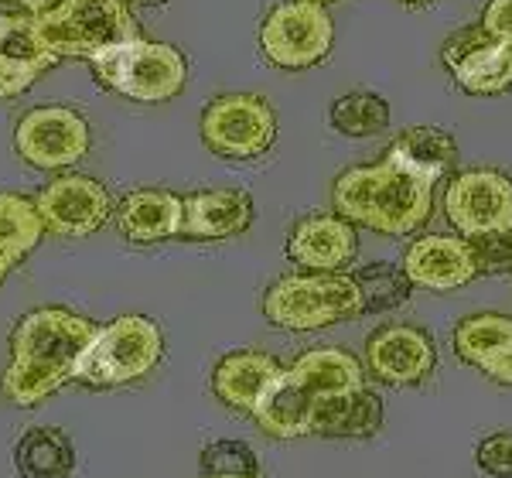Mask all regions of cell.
<instances>
[{"label":"cell","instance_id":"3957f363","mask_svg":"<svg viewBox=\"0 0 512 478\" xmlns=\"http://www.w3.org/2000/svg\"><path fill=\"white\" fill-rule=\"evenodd\" d=\"M38 38L55 59H99L140 38L127 0H59L35 18Z\"/></svg>","mask_w":512,"mask_h":478},{"label":"cell","instance_id":"ffe728a7","mask_svg":"<svg viewBox=\"0 0 512 478\" xmlns=\"http://www.w3.org/2000/svg\"><path fill=\"white\" fill-rule=\"evenodd\" d=\"M379 427H383V400L373 390H366V386L315 400L311 434H325V438H369Z\"/></svg>","mask_w":512,"mask_h":478},{"label":"cell","instance_id":"5b68a950","mask_svg":"<svg viewBox=\"0 0 512 478\" xmlns=\"http://www.w3.org/2000/svg\"><path fill=\"white\" fill-rule=\"evenodd\" d=\"M263 315L287 332H315L362 315V294L352 274H291L263 298Z\"/></svg>","mask_w":512,"mask_h":478},{"label":"cell","instance_id":"cb8c5ba5","mask_svg":"<svg viewBox=\"0 0 512 478\" xmlns=\"http://www.w3.org/2000/svg\"><path fill=\"white\" fill-rule=\"evenodd\" d=\"M287 369L308 386V393L315 400L366 386L359 359L349 356L345 349H311V352H304L301 359H294V366H287Z\"/></svg>","mask_w":512,"mask_h":478},{"label":"cell","instance_id":"277c9868","mask_svg":"<svg viewBox=\"0 0 512 478\" xmlns=\"http://www.w3.org/2000/svg\"><path fill=\"white\" fill-rule=\"evenodd\" d=\"M164 356V335L158 321L144 315H120L117 321L103 325L89 349L76 362L72 379L82 386H123L137 383L151 373Z\"/></svg>","mask_w":512,"mask_h":478},{"label":"cell","instance_id":"9a60e30c","mask_svg":"<svg viewBox=\"0 0 512 478\" xmlns=\"http://www.w3.org/2000/svg\"><path fill=\"white\" fill-rule=\"evenodd\" d=\"M355 250V226L342 216H308L297 222L287 239V257L315 274H342L355 260Z\"/></svg>","mask_w":512,"mask_h":478},{"label":"cell","instance_id":"74e56055","mask_svg":"<svg viewBox=\"0 0 512 478\" xmlns=\"http://www.w3.org/2000/svg\"><path fill=\"white\" fill-rule=\"evenodd\" d=\"M205 478H246V475H205Z\"/></svg>","mask_w":512,"mask_h":478},{"label":"cell","instance_id":"6da1fadb","mask_svg":"<svg viewBox=\"0 0 512 478\" xmlns=\"http://www.w3.org/2000/svg\"><path fill=\"white\" fill-rule=\"evenodd\" d=\"M99 328L69 308H38L18 321L11 335V366L0 390L18 407H35L76 373V362Z\"/></svg>","mask_w":512,"mask_h":478},{"label":"cell","instance_id":"f546056e","mask_svg":"<svg viewBox=\"0 0 512 478\" xmlns=\"http://www.w3.org/2000/svg\"><path fill=\"white\" fill-rule=\"evenodd\" d=\"M478 274H509L512 270V233L468 236Z\"/></svg>","mask_w":512,"mask_h":478},{"label":"cell","instance_id":"52a82bcc","mask_svg":"<svg viewBox=\"0 0 512 478\" xmlns=\"http://www.w3.org/2000/svg\"><path fill=\"white\" fill-rule=\"evenodd\" d=\"M332 41V18L318 0H284L260 28V48L277 69H311L328 59Z\"/></svg>","mask_w":512,"mask_h":478},{"label":"cell","instance_id":"d6a6232c","mask_svg":"<svg viewBox=\"0 0 512 478\" xmlns=\"http://www.w3.org/2000/svg\"><path fill=\"white\" fill-rule=\"evenodd\" d=\"M485 376H492L495 383H502V386H512V345L509 349H502L499 356L485 366Z\"/></svg>","mask_w":512,"mask_h":478},{"label":"cell","instance_id":"d4e9b609","mask_svg":"<svg viewBox=\"0 0 512 478\" xmlns=\"http://www.w3.org/2000/svg\"><path fill=\"white\" fill-rule=\"evenodd\" d=\"M41 233H45V222H41L35 199L0 192V257L14 267L35 250Z\"/></svg>","mask_w":512,"mask_h":478},{"label":"cell","instance_id":"d6986e66","mask_svg":"<svg viewBox=\"0 0 512 478\" xmlns=\"http://www.w3.org/2000/svg\"><path fill=\"white\" fill-rule=\"evenodd\" d=\"M253 222V199L246 188H212L185 199V229L188 239H229L246 233Z\"/></svg>","mask_w":512,"mask_h":478},{"label":"cell","instance_id":"2e32d148","mask_svg":"<svg viewBox=\"0 0 512 478\" xmlns=\"http://www.w3.org/2000/svg\"><path fill=\"white\" fill-rule=\"evenodd\" d=\"M403 274L410 277L414 287L454 291V287H465L468 280H475L478 267H475L468 239L424 236V239H417V243H410L407 257H403Z\"/></svg>","mask_w":512,"mask_h":478},{"label":"cell","instance_id":"8fae6325","mask_svg":"<svg viewBox=\"0 0 512 478\" xmlns=\"http://www.w3.org/2000/svg\"><path fill=\"white\" fill-rule=\"evenodd\" d=\"M451 79L472 96H495L512 89V45L495 41L482 24L451 35L441 48Z\"/></svg>","mask_w":512,"mask_h":478},{"label":"cell","instance_id":"5bb4252c","mask_svg":"<svg viewBox=\"0 0 512 478\" xmlns=\"http://www.w3.org/2000/svg\"><path fill=\"white\" fill-rule=\"evenodd\" d=\"M55 62L38 38L35 14H0V100L21 96Z\"/></svg>","mask_w":512,"mask_h":478},{"label":"cell","instance_id":"ac0fdd59","mask_svg":"<svg viewBox=\"0 0 512 478\" xmlns=\"http://www.w3.org/2000/svg\"><path fill=\"white\" fill-rule=\"evenodd\" d=\"M284 373V366L270 356V352L256 349H239L219 359L216 373H212V390L226 403L229 410L239 414H253V407L260 403L263 393L270 390V383Z\"/></svg>","mask_w":512,"mask_h":478},{"label":"cell","instance_id":"f1b7e54d","mask_svg":"<svg viewBox=\"0 0 512 478\" xmlns=\"http://www.w3.org/2000/svg\"><path fill=\"white\" fill-rule=\"evenodd\" d=\"M205 475H260V458L246 441H212L198 458Z\"/></svg>","mask_w":512,"mask_h":478},{"label":"cell","instance_id":"f35d334b","mask_svg":"<svg viewBox=\"0 0 512 478\" xmlns=\"http://www.w3.org/2000/svg\"><path fill=\"white\" fill-rule=\"evenodd\" d=\"M318 4H328V0H318Z\"/></svg>","mask_w":512,"mask_h":478},{"label":"cell","instance_id":"603a6c76","mask_svg":"<svg viewBox=\"0 0 512 478\" xmlns=\"http://www.w3.org/2000/svg\"><path fill=\"white\" fill-rule=\"evenodd\" d=\"M14 472L21 478H69L76 472V448L59 427H31L14 444Z\"/></svg>","mask_w":512,"mask_h":478},{"label":"cell","instance_id":"4fadbf2b","mask_svg":"<svg viewBox=\"0 0 512 478\" xmlns=\"http://www.w3.org/2000/svg\"><path fill=\"white\" fill-rule=\"evenodd\" d=\"M434 342L417 325H386L366 342V366L390 386H410L434 373Z\"/></svg>","mask_w":512,"mask_h":478},{"label":"cell","instance_id":"484cf974","mask_svg":"<svg viewBox=\"0 0 512 478\" xmlns=\"http://www.w3.org/2000/svg\"><path fill=\"white\" fill-rule=\"evenodd\" d=\"M509 345H512V318L506 315H472L461 321L458 332H454V352L478 369L489 366Z\"/></svg>","mask_w":512,"mask_h":478},{"label":"cell","instance_id":"8992f818","mask_svg":"<svg viewBox=\"0 0 512 478\" xmlns=\"http://www.w3.org/2000/svg\"><path fill=\"white\" fill-rule=\"evenodd\" d=\"M93 69L99 86L137 103L175 100L188 79L185 55L175 45L144 38L123 41V45L103 52L99 59H93Z\"/></svg>","mask_w":512,"mask_h":478},{"label":"cell","instance_id":"e0dca14e","mask_svg":"<svg viewBox=\"0 0 512 478\" xmlns=\"http://www.w3.org/2000/svg\"><path fill=\"white\" fill-rule=\"evenodd\" d=\"M113 222H117L120 236L130 239V243H158V239L181 236L185 202L175 192H164V188H140L113 209Z\"/></svg>","mask_w":512,"mask_h":478},{"label":"cell","instance_id":"7a4b0ae2","mask_svg":"<svg viewBox=\"0 0 512 478\" xmlns=\"http://www.w3.org/2000/svg\"><path fill=\"white\" fill-rule=\"evenodd\" d=\"M332 205L352 226H366L386 236H410L431 219V185L390 161L349 168L335 178Z\"/></svg>","mask_w":512,"mask_h":478},{"label":"cell","instance_id":"44dd1931","mask_svg":"<svg viewBox=\"0 0 512 478\" xmlns=\"http://www.w3.org/2000/svg\"><path fill=\"white\" fill-rule=\"evenodd\" d=\"M383 161L434 188V181H441L458 164V140L437 127H410L393 140Z\"/></svg>","mask_w":512,"mask_h":478},{"label":"cell","instance_id":"ba28073f","mask_svg":"<svg viewBox=\"0 0 512 478\" xmlns=\"http://www.w3.org/2000/svg\"><path fill=\"white\" fill-rule=\"evenodd\" d=\"M277 137V117L267 100L250 93L219 96L202 113V140L219 158L250 161L270 151Z\"/></svg>","mask_w":512,"mask_h":478},{"label":"cell","instance_id":"9c48e42d","mask_svg":"<svg viewBox=\"0 0 512 478\" xmlns=\"http://www.w3.org/2000/svg\"><path fill=\"white\" fill-rule=\"evenodd\" d=\"M448 222L461 236L512 233V178L492 168L461 171L444 195Z\"/></svg>","mask_w":512,"mask_h":478},{"label":"cell","instance_id":"e575fe53","mask_svg":"<svg viewBox=\"0 0 512 478\" xmlns=\"http://www.w3.org/2000/svg\"><path fill=\"white\" fill-rule=\"evenodd\" d=\"M7 270H11V263H7L4 257H0V280H4V277H7Z\"/></svg>","mask_w":512,"mask_h":478},{"label":"cell","instance_id":"7402d4cb","mask_svg":"<svg viewBox=\"0 0 512 478\" xmlns=\"http://www.w3.org/2000/svg\"><path fill=\"white\" fill-rule=\"evenodd\" d=\"M311 414H315V397L291 369H284L253 407L256 424L270 438H304V434H311Z\"/></svg>","mask_w":512,"mask_h":478},{"label":"cell","instance_id":"30bf717a","mask_svg":"<svg viewBox=\"0 0 512 478\" xmlns=\"http://www.w3.org/2000/svg\"><path fill=\"white\" fill-rule=\"evenodd\" d=\"M14 147L31 168H69L86 158L89 127L69 106H35L18 120Z\"/></svg>","mask_w":512,"mask_h":478},{"label":"cell","instance_id":"d590c367","mask_svg":"<svg viewBox=\"0 0 512 478\" xmlns=\"http://www.w3.org/2000/svg\"><path fill=\"white\" fill-rule=\"evenodd\" d=\"M127 4H164V0H127Z\"/></svg>","mask_w":512,"mask_h":478},{"label":"cell","instance_id":"83f0119b","mask_svg":"<svg viewBox=\"0 0 512 478\" xmlns=\"http://www.w3.org/2000/svg\"><path fill=\"white\" fill-rule=\"evenodd\" d=\"M355 284L362 294V311H390L400 308L410 298V277L396 263H369V267L355 270Z\"/></svg>","mask_w":512,"mask_h":478},{"label":"cell","instance_id":"836d02e7","mask_svg":"<svg viewBox=\"0 0 512 478\" xmlns=\"http://www.w3.org/2000/svg\"><path fill=\"white\" fill-rule=\"evenodd\" d=\"M7 4H18V7H24V11L35 14V18H38V14H45L48 7H55L59 0H7Z\"/></svg>","mask_w":512,"mask_h":478},{"label":"cell","instance_id":"1f68e13d","mask_svg":"<svg viewBox=\"0 0 512 478\" xmlns=\"http://www.w3.org/2000/svg\"><path fill=\"white\" fill-rule=\"evenodd\" d=\"M478 24H482L495 41L512 45V0H489Z\"/></svg>","mask_w":512,"mask_h":478},{"label":"cell","instance_id":"4dcf8cb0","mask_svg":"<svg viewBox=\"0 0 512 478\" xmlns=\"http://www.w3.org/2000/svg\"><path fill=\"white\" fill-rule=\"evenodd\" d=\"M475 458H478V468H482V472L512 478V431L489 434V438L478 444Z\"/></svg>","mask_w":512,"mask_h":478},{"label":"cell","instance_id":"7c38bea8","mask_svg":"<svg viewBox=\"0 0 512 478\" xmlns=\"http://www.w3.org/2000/svg\"><path fill=\"white\" fill-rule=\"evenodd\" d=\"M38 212L48 233L65 239L93 236L106 219H110V195L96 178L86 175H65L55 178L38 192Z\"/></svg>","mask_w":512,"mask_h":478},{"label":"cell","instance_id":"8d00e7d4","mask_svg":"<svg viewBox=\"0 0 512 478\" xmlns=\"http://www.w3.org/2000/svg\"><path fill=\"white\" fill-rule=\"evenodd\" d=\"M400 4H431V0H400Z\"/></svg>","mask_w":512,"mask_h":478},{"label":"cell","instance_id":"4316f807","mask_svg":"<svg viewBox=\"0 0 512 478\" xmlns=\"http://www.w3.org/2000/svg\"><path fill=\"white\" fill-rule=\"evenodd\" d=\"M332 127L345 137H369L386 130L390 123V103L376 93H349L332 103Z\"/></svg>","mask_w":512,"mask_h":478}]
</instances>
